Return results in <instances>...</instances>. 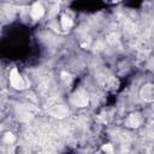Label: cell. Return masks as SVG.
<instances>
[{
	"instance_id": "7c38bea8",
	"label": "cell",
	"mask_w": 154,
	"mask_h": 154,
	"mask_svg": "<svg viewBox=\"0 0 154 154\" xmlns=\"http://www.w3.org/2000/svg\"><path fill=\"white\" fill-rule=\"evenodd\" d=\"M102 150L106 152V153H113V148H112V144H105L102 147Z\"/></svg>"
},
{
	"instance_id": "8fae6325",
	"label": "cell",
	"mask_w": 154,
	"mask_h": 154,
	"mask_svg": "<svg viewBox=\"0 0 154 154\" xmlns=\"http://www.w3.org/2000/svg\"><path fill=\"white\" fill-rule=\"evenodd\" d=\"M61 79H63L65 83H70V82H71V76H70L69 73H66V72H63V73H61Z\"/></svg>"
},
{
	"instance_id": "8992f818",
	"label": "cell",
	"mask_w": 154,
	"mask_h": 154,
	"mask_svg": "<svg viewBox=\"0 0 154 154\" xmlns=\"http://www.w3.org/2000/svg\"><path fill=\"white\" fill-rule=\"evenodd\" d=\"M30 14L34 19H40L43 14H45V8L43 6L40 4V2H35L32 6H31V11H30Z\"/></svg>"
},
{
	"instance_id": "7a4b0ae2",
	"label": "cell",
	"mask_w": 154,
	"mask_h": 154,
	"mask_svg": "<svg viewBox=\"0 0 154 154\" xmlns=\"http://www.w3.org/2000/svg\"><path fill=\"white\" fill-rule=\"evenodd\" d=\"M71 102L77 107H85V106H88L89 96H88L87 91H84L83 89H79V90L75 91L73 95L71 96Z\"/></svg>"
},
{
	"instance_id": "52a82bcc",
	"label": "cell",
	"mask_w": 154,
	"mask_h": 154,
	"mask_svg": "<svg viewBox=\"0 0 154 154\" xmlns=\"http://www.w3.org/2000/svg\"><path fill=\"white\" fill-rule=\"evenodd\" d=\"M72 19L70 18V17H67V16H63L61 17V26H63V29H65V30H67V29H70L71 26H72Z\"/></svg>"
},
{
	"instance_id": "6da1fadb",
	"label": "cell",
	"mask_w": 154,
	"mask_h": 154,
	"mask_svg": "<svg viewBox=\"0 0 154 154\" xmlns=\"http://www.w3.org/2000/svg\"><path fill=\"white\" fill-rule=\"evenodd\" d=\"M10 82H11V85L16 89H25L28 87V81L26 79H23V77L19 75L18 70L17 69H13L10 73Z\"/></svg>"
},
{
	"instance_id": "4fadbf2b",
	"label": "cell",
	"mask_w": 154,
	"mask_h": 154,
	"mask_svg": "<svg viewBox=\"0 0 154 154\" xmlns=\"http://www.w3.org/2000/svg\"><path fill=\"white\" fill-rule=\"evenodd\" d=\"M107 1H111V2H117V1H119V0H107Z\"/></svg>"
},
{
	"instance_id": "9c48e42d",
	"label": "cell",
	"mask_w": 154,
	"mask_h": 154,
	"mask_svg": "<svg viewBox=\"0 0 154 154\" xmlns=\"http://www.w3.org/2000/svg\"><path fill=\"white\" fill-rule=\"evenodd\" d=\"M4 142L5 143H7V144H10V143H12L13 141H14V135L13 134H11V132H7V134H5L4 135Z\"/></svg>"
},
{
	"instance_id": "30bf717a",
	"label": "cell",
	"mask_w": 154,
	"mask_h": 154,
	"mask_svg": "<svg viewBox=\"0 0 154 154\" xmlns=\"http://www.w3.org/2000/svg\"><path fill=\"white\" fill-rule=\"evenodd\" d=\"M107 41H108L109 43H116V42L118 41V35H117V34H112V35H109V36L107 37Z\"/></svg>"
},
{
	"instance_id": "277c9868",
	"label": "cell",
	"mask_w": 154,
	"mask_h": 154,
	"mask_svg": "<svg viewBox=\"0 0 154 154\" xmlns=\"http://www.w3.org/2000/svg\"><path fill=\"white\" fill-rule=\"evenodd\" d=\"M49 114L55 118H65L69 114V109L64 105H54L49 108Z\"/></svg>"
},
{
	"instance_id": "5b68a950",
	"label": "cell",
	"mask_w": 154,
	"mask_h": 154,
	"mask_svg": "<svg viewBox=\"0 0 154 154\" xmlns=\"http://www.w3.org/2000/svg\"><path fill=\"white\" fill-rule=\"evenodd\" d=\"M141 122H142L141 117H140L137 113H134V114H130V116L126 118L125 125H126L128 128H138V126L141 125Z\"/></svg>"
},
{
	"instance_id": "3957f363",
	"label": "cell",
	"mask_w": 154,
	"mask_h": 154,
	"mask_svg": "<svg viewBox=\"0 0 154 154\" xmlns=\"http://www.w3.org/2000/svg\"><path fill=\"white\" fill-rule=\"evenodd\" d=\"M140 94H141V97H142L144 101L152 102V101L154 100V87H153V84H152V83L144 84V85L141 88Z\"/></svg>"
},
{
	"instance_id": "ba28073f",
	"label": "cell",
	"mask_w": 154,
	"mask_h": 154,
	"mask_svg": "<svg viewBox=\"0 0 154 154\" xmlns=\"http://www.w3.org/2000/svg\"><path fill=\"white\" fill-rule=\"evenodd\" d=\"M125 30L129 32V34H135L137 31V25L132 22H126L125 23Z\"/></svg>"
}]
</instances>
